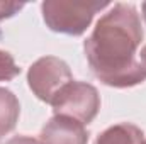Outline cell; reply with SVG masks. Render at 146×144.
Instances as JSON below:
<instances>
[{
	"label": "cell",
	"instance_id": "9",
	"mask_svg": "<svg viewBox=\"0 0 146 144\" xmlns=\"http://www.w3.org/2000/svg\"><path fill=\"white\" fill-rule=\"evenodd\" d=\"M22 9H24V3H17V2H0V22L3 19L14 17Z\"/></svg>",
	"mask_w": 146,
	"mask_h": 144
},
{
	"label": "cell",
	"instance_id": "13",
	"mask_svg": "<svg viewBox=\"0 0 146 144\" xmlns=\"http://www.w3.org/2000/svg\"><path fill=\"white\" fill-rule=\"evenodd\" d=\"M145 144H146V139H145Z\"/></svg>",
	"mask_w": 146,
	"mask_h": 144
},
{
	"label": "cell",
	"instance_id": "3",
	"mask_svg": "<svg viewBox=\"0 0 146 144\" xmlns=\"http://www.w3.org/2000/svg\"><path fill=\"white\" fill-rule=\"evenodd\" d=\"M51 105L54 115H65L87 126L99 114L100 95L94 85L73 80L56 95Z\"/></svg>",
	"mask_w": 146,
	"mask_h": 144
},
{
	"label": "cell",
	"instance_id": "8",
	"mask_svg": "<svg viewBox=\"0 0 146 144\" xmlns=\"http://www.w3.org/2000/svg\"><path fill=\"white\" fill-rule=\"evenodd\" d=\"M21 73L14 56L3 49H0V81H10Z\"/></svg>",
	"mask_w": 146,
	"mask_h": 144
},
{
	"label": "cell",
	"instance_id": "4",
	"mask_svg": "<svg viewBox=\"0 0 146 144\" xmlns=\"http://www.w3.org/2000/svg\"><path fill=\"white\" fill-rule=\"evenodd\" d=\"M72 81L73 75L70 66L56 56L39 58L27 71L29 88L39 100L46 104H53L56 95Z\"/></svg>",
	"mask_w": 146,
	"mask_h": 144
},
{
	"label": "cell",
	"instance_id": "10",
	"mask_svg": "<svg viewBox=\"0 0 146 144\" xmlns=\"http://www.w3.org/2000/svg\"><path fill=\"white\" fill-rule=\"evenodd\" d=\"M5 144H39V141L29 137V136H15V137L9 139Z\"/></svg>",
	"mask_w": 146,
	"mask_h": 144
},
{
	"label": "cell",
	"instance_id": "2",
	"mask_svg": "<svg viewBox=\"0 0 146 144\" xmlns=\"http://www.w3.org/2000/svg\"><path fill=\"white\" fill-rule=\"evenodd\" d=\"M109 5V2L95 0H46L41 3V12L46 26L53 32L82 36L92 24L95 14Z\"/></svg>",
	"mask_w": 146,
	"mask_h": 144
},
{
	"label": "cell",
	"instance_id": "6",
	"mask_svg": "<svg viewBox=\"0 0 146 144\" xmlns=\"http://www.w3.org/2000/svg\"><path fill=\"white\" fill-rule=\"evenodd\" d=\"M94 144H145V134L138 126L121 122L100 132Z\"/></svg>",
	"mask_w": 146,
	"mask_h": 144
},
{
	"label": "cell",
	"instance_id": "7",
	"mask_svg": "<svg viewBox=\"0 0 146 144\" xmlns=\"http://www.w3.org/2000/svg\"><path fill=\"white\" fill-rule=\"evenodd\" d=\"M21 115L19 98L7 88L0 87V137L12 132Z\"/></svg>",
	"mask_w": 146,
	"mask_h": 144
},
{
	"label": "cell",
	"instance_id": "1",
	"mask_svg": "<svg viewBox=\"0 0 146 144\" xmlns=\"http://www.w3.org/2000/svg\"><path fill=\"white\" fill-rule=\"evenodd\" d=\"M143 41L141 17L131 3H114L83 42L90 70L104 85L129 88L146 80V70L136 58Z\"/></svg>",
	"mask_w": 146,
	"mask_h": 144
},
{
	"label": "cell",
	"instance_id": "5",
	"mask_svg": "<svg viewBox=\"0 0 146 144\" xmlns=\"http://www.w3.org/2000/svg\"><path fill=\"white\" fill-rule=\"evenodd\" d=\"M88 132L78 120L54 115L49 119L39 134V144H87Z\"/></svg>",
	"mask_w": 146,
	"mask_h": 144
},
{
	"label": "cell",
	"instance_id": "11",
	"mask_svg": "<svg viewBox=\"0 0 146 144\" xmlns=\"http://www.w3.org/2000/svg\"><path fill=\"white\" fill-rule=\"evenodd\" d=\"M139 61H141V65H143V68L146 70V44L141 48V53H139Z\"/></svg>",
	"mask_w": 146,
	"mask_h": 144
},
{
	"label": "cell",
	"instance_id": "12",
	"mask_svg": "<svg viewBox=\"0 0 146 144\" xmlns=\"http://www.w3.org/2000/svg\"><path fill=\"white\" fill-rule=\"evenodd\" d=\"M141 10H143V17H145V22H146V2L141 5Z\"/></svg>",
	"mask_w": 146,
	"mask_h": 144
}]
</instances>
